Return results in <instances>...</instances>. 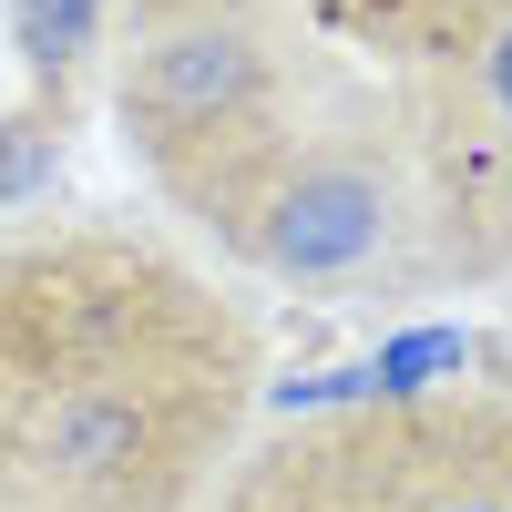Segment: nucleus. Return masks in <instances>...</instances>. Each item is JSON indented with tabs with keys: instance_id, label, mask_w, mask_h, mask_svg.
<instances>
[{
	"instance_id": "1",
	"label": "nucleus",
	"mask_w": 512,
	"mask_h": 512,
	"mask_svg": "<svg viewBox=\"0 0 512 512\" xmlns=\"http://www.w3.org/2000/svg\"><path fill=\"white\" fill-rule=\"evenodd\" d=\"M390 236H400V175L379 154H359V144L277 164V185L256 195V226H246V246L267 256L277 277H297V287L359 277Z\"/></svg>"
},
{
	"instance_id": "2",
	"label": "nucleus",
	"mask_w": 512,
	"mask_h": 512,
	"mask_svg": "<svg viewBox=\"0 0 512 512\" xmlns=\"http://www.w3.org/2000/svg\"><path fill=\"white\" fill-rule=\"evenodd\" d=\"M256 93H267V31L246 11H216V0L164 11L154 41L134 52V72H123V113H134L154 144L226 134V123L256 113Z\"/></svg>"
},
{
	"instance_id": "3",
	"label": "nucleus",
	"mask_w": 512,
	"mask_h": 512,
	"mask_svg": "<svg viewBox=\"0 0 512 512\" xmlns=\"http://www.w3.org/2000/svg\"><path fill=\"white\" fill-rule=\"evenodd\" d=\"M154 451V410L113 379H72V390H41L21 420V461L62 492H103Z\"/></svg>"
},
{
	"instance_id": "4",
	"label": "nucleus",
	"mask_w": 512,
	"mask_h": 512,
	"mask_svg": "<svg viewBox=\"0 0 512 512\" xmlns=\"http://www.w3.org/2000/svg\"><path fill=\"white\" fill-rule=\"evenodd\" d=\"M93 31H103V0H11V52L41 82H62L82 52H93Z\"/></svg>"
},
{
	"instance_id": "5",
	"label": "nucleus",
	"mask_w": 512,
	"mask_h": 512,
	"mask_svg": "<svg viewBox=\"0 0 512 512\" xmlns=\"http://www.w3.org/2000/svg\"><path fill=\"white\" fill-rule=\"evenodd\" d=\"M52 164H62V103H31L0 123V205H21L52 185Z\"/></svg>"
},
{
	"instance_id": "6",
	"label": "nucleus",
	"mask_w": 512,
	"mask_h": 512,
	"mask_svg": "<svg viewBox=\"0 0 512 512\" xmlns=\"http://www.w3.org/2000/svg\"><path fill=\"white\" fill-rule=\"evenodd\" d=\"M461 359H472V338H461V328H420V338H390V349L369 359V379H379V390H431V379L461 369Z\"/></svg>"
},
{
	"instance_id": "7",
	"label": "nucleus",
	"mask_w": 512,
	"mask_h": 512,
	"mask_svg": "<svg viewBox=\"0 0 512 512\" xmlns=\"http://www.w3.org/2000/svg\"><path fill=\"white\" fill-rule=\"evenodd\" d=\"M482 93H492V113L512 123V21H502V31L482 41Z\"/></svg>"
},
{
	"instance_id": "8",
	"label": "nucleus",
	"mask_w": 512,
	"mask_h": 512,
	"mask_svg": "<svg viewBox=\"0 0 512 512\" xmlns=\"http://www.w3.org/2000/svg\"><path fill=\"white\" fill-rule=\"evenodd\" d=\"M431 512H512V502H482V492H461V502H431Z\"/></svg>"
}]
</instances>
